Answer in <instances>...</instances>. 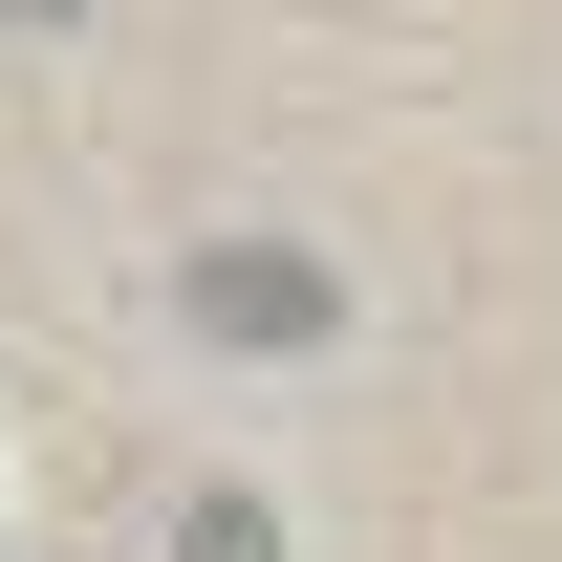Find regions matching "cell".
Returning a JSON list of instances; mask_svg holds the SVG:
<instances>
[{"label": "cell", "mask_w": 562, "mask_h": 562, "mask_svg": "<svg viewBox=\"0 0 562 562\" xmlns=\"http://www.w3.org/2000/svg\"><path fill=\"white\" fill-rule=\"evenodd\" d=\"M325 303H347V281L303 260V238H216V260H195V325H216V347H325Z\"/></svg>", "instance_id": "obj_1"}]
</instances>
